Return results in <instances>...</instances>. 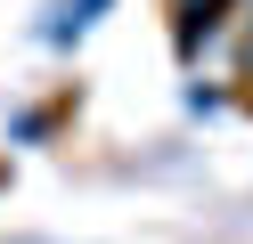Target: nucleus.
<instances>
[{
	"mask_svg": "<svg viewBox=\"0 0 253 244\" xmlns=\"http://www.w3.org/2000/svg\"><path fill=\"white\" fill-rule=\"evenodd\" d=\"M245 16H253V8H245ZM245 73H253V25H245Z\"/></svg>",
	"mask_w": 253,
	"mask_h": 244,
	"instance_id": "2",
	"label": "nucleus"
},
{
	"mask_svg": "<svg viewBox=\"0 0 253 244\" xmlns=\"http://www.w3.org/2000/svg\"><path fill=\"white\" fill-rule=\"evenodd\" d=\"M106 8H115V0H57V8H49V25H41V41H49V49H74V41H82V33L98 25Z\"/></svg>",
	"mask_w": 253,
	"mask_h": 244,
	"instance_id": "1",
	"label": "nucleus"
},
{
	"mask_svg": "<svg viewBox=\"0 0 253 244\" xmlns=\"http://www.w3.org/2000/svg\"><path fill=\"white\" fill-rule=\"evenodd\" d=\"M171 8H188V0H171Z\"/></svg>",
	"mask_w": 253,
	"mask_h": 244,
	"instance_id": "3",
	"label": "nucleus"
}]
</instances>
